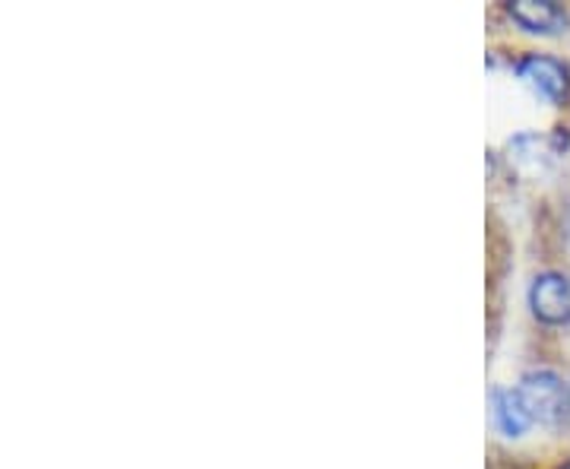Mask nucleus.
<instances>
[{"label": "nucleus", "instance_id": "obj_1", "mask_svg": "<svg viewBox=\"0 0 570 469\" xmlns=\"http://www.w3.org/2000/svg\"><path fill=\"white\" fill-rule=\"evenodd\" d=\"M517 397L527 409L532 426L542 429H558L570 416V384H564L554 371H530L520 378Z\"/></svg>", "mask_w": 570, "mask_h": 469}, {"label": "nucleus", "instance_id": "obj_2", "mask_svg": "<svg viewBox=\"0 0 570 469\" xmlns=\"http://www.w3.org/2000/svg\"><path fill=\"white\" fill-rule=\"evenodd\" d=\"M517 77L535 99L564 105L570 99V67L554 55H523L517 61Z\"/></svg>", "mask_w": 570, "mask_h": 469}, {"label": "nucleus", "instance_id": "obj_3", "mask_svg": "<svg viewBox=\"0 0 570 469\" xmlns=\"http://www.w3.org/2000/svg\"><path fill=\"white\" fill-rule=\"evenodd\" d=\"M530 307L546 326L570 324V280L558 270H546L532 280Z\"/></svg>", "mask_w": 570, "mask_h": 469}, {"label": "nucleus", "instance_id": "obj_4", "mask_svg": "<svg viewBox=\"0 0 570 469\" xmlns=\"http://www.w3.org/2000/svg\"><path fill=\"white\" fill-rule=\"evenodd\" d=\"M508 13L520 29L535 32V36H554L568 22V13L554 0H513Z\"/></svg>", "mask_w": 570, "mask_h": 469}, {"label": "nucleus", "instance_id": "obj_5", "mask_svg": "<svg viewBox=\"0 0 570 469\" xmlns=\"http://www.w3.org/2000/svg\"><path fill=\"white\" fill-rule=\"evenodd\" d=\"M491 422H494V429L501 431L504 438H520L532 426L527 409H523L520 397H517V390L501 388L491 390Z\"/></svg>", "mask_w": 570, "mask_h": 469}, {"label": "nucleus", "instance_id": "obj_6", "mask_svg": "<svg viewBox=\"0 0 570 469\" xmlns=\"http://www.w3.org/2000/svg\"><path fill=\"white\" fill-rule=\"evenodd\" d=\"M558 469H570V457H568V460H564V463H561V467H558Z\"/></svg>", "mask_w": 570, "mask_h": 469}]
</instances>
